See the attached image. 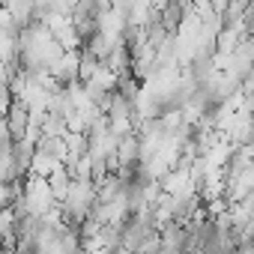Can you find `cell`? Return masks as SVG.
Instances as JSON below:
<instances>
[{
  "label": "cell",
  "mask_w": 254,
  "mask_h": 254,
  "mask_svg": "<svg viewBox=\"0 0 254 254\" xmlns=\"http://www.w3.org/2000/svg\"><path fill=\"white\" fill-rule=\"evenodd\" d=\"M3 120H6V129H9L12 141H24V138L30 135V129H33L36 123H39V120H33L30 108H27V105H24L21 99H12V105L6 108Z\"/></svg>",
  "instance_id": "1"
},
{
  "label": "cell",
  "mask_w": 254,
  "mask_h": 254,
  "mask_svg": "<svg viewBox=\"0 0 254 254\" xmlns=\"http://www.w3.org/2000/svg\"><path fill=\"white\" fill-rule=\"evenodd\" d=\"M63 168V162L60 159H54V156H48V153H42V150H36V156H33V165H30V174L33 177H42V180H48L54 171H60Z\"/></svg>",
  "instance_id": "2"
},
{
  "label": "cell",
  "mask_w": 254,
  "mask_h": 254,
  "mask_svg": "<svg viewBox=\"0 0 254 254\" xmlns=\"http://www.w3.org/2000/svg\"><path fill=\"white\" fill-rule=\"evenodd\" d=\"M36 150H42V153H48V156L66 162V135H63V138H39V141H36Z\"/></svg>",
  "instance_id": "3"
},
{
  "label": "cell",
  "mask_w": 254,
  "mask_h": 254,
  "mask_svg": "<svg viewBox=\"0 0 254 254\" xmlns=\"http://www.w3.org/2000/svg\"><path fill=\"white\" fill-rule=\"evenodd\" d=\"M12 87H9V75L3 72V69H0V117H3L6 114V108L12 105Z\"/></svg>",
  "instance_id": "4"
}]
</instances>
